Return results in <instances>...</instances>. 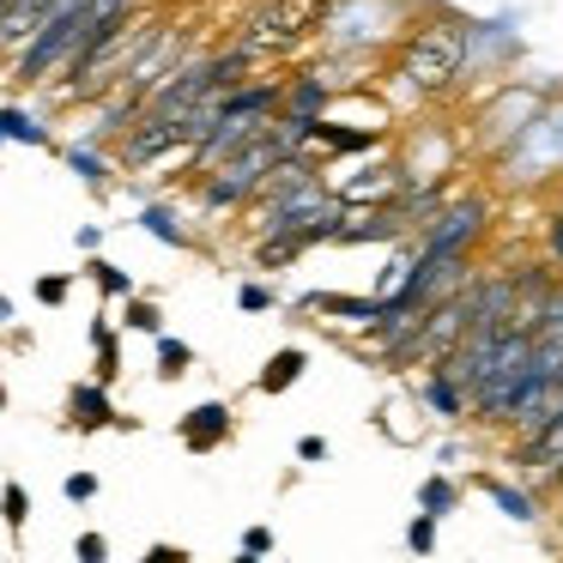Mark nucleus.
<instances>
[{
	"mask_svg": "<svg viewBox=\"0 0 563 563\" xmlns=\"http://www.w3.org/2000/svg\"><path fill=\"white\" fill-rule=\"evenodd\" d=\"M388 128H333V122H316V152L328 158H352V152H376Z\"/></svg>",
	"mask_w": 563,
	"mask_h": 563,
	"instance_id": "8",
	"label": "nucleus"
},
{
	"mask_svg": "<svg viewBox=\"0 0 563 563\" xmlns=\"http://www.w3.org/2000/svg\"><path fill=\"white\" fill-rule=\"evenodd\" d=\"M7 140H13V146H43V152L55 146V134H49V128H43L31 110H13V103L0 110V146H7Z\"/></svg>",
	"mask_w": 563,
	"mask_h": 563,
	"instance_id": "12",
	"label": "nucleus"
},
{
	"mask_svg": "<svg viewBox=\"0 0 563 563\" xmlns=\"http://www.w3.org/2000/svg\"><path fill=\"white\" fill-rule=\"evenodd\" d=\"M231 430H236L231 400H200V406H188V412L176 418V437H183V449H188V454H212V449H224V442H231Z\"/></svg>",
	"mask_w": 563,
	"mask_h": 563,
	"instance_id": "6",
	"label": "nucleus"
},
{
	"mask_svg": "<svg viewBox=\"0 0 563 563\" xmlns=\"http://www.w3.org/2000/svg\"><path fill=\"white\" fill-rule=\"evenodd\" d=\"M551 490H558V497H563V478H558V485H551Z\"/></svg>",
	"mask_w": 563,
	"mask_h": 563,
	"instance_id": "38",
	"label": "nucleus"
},
{
	"mask_svg": "<svg viewBox=\"0 0 563 563\" xmlns=\"http://www.w3.org/2000/svg\"><path fill=\"white\" fill-rule=\"evenodd\" d=\"M67 424L79 430V437H98V430L115 424V400L103 382H74L67 388Z\"/></svg>",
	"mask_w": 563,
	"mask_h": 563,
	"instance_id": "7",
	"label": "nucleus"
},
{
	"mask_svg": "<svg viewBox=\"0 0 563 563\" xmlns=\"http://www.w3.org/2000/svg\"><path fill=\"white\" fill-rule=\"evenodd\" d=\"M328 437H297V461H303V466H328Z\"/></svg>",
	"mask_w": 563,
	"mask_h": 563,
	"instance_id": "31",
	"label": "nucleus"
},
{
	"mask_svg": "<svg viewBox=\"0 0 563 563\" xmlns=\"http://www.w3.org/2000/svg\"><path fill=\"white\" fill-rule=\"evenodd\" d=\"M0 521H7V533H25V521H31V490L19 485V478H7V485H0Z\"/></svg>",
	"mask_w": 563,
	"mask_h": 563,
	"instance_id": "23",
	"label": "nucleus"
},
{
	"mask_svg": "<svg viewBox=\"0 0 563 563\" xmlns=\"http://www.w3.org/2000/svg\"><path fill=\"white\" fill-rule=\"evenodd\" d=\"M152 345H158V382H183L195 369V345L170 340V333H152Z\"/></svg>",
	"mask_w": 563,
	"mask_h": 563,
	"instance_id": "18",
	"label": "nucleus"
},
{
	"mask_svg": "<svg viewBox=\"0 0 563 563\" xmlns=\"http://www.w3.org/2000/svg\"><path fill=\"white\" fill-rule=\"evenodd\" d=\"M297 255H303V243H297V236H255V267H261V273L291 267Z\"/></svg>",
	"mask_w": 563,
	"mask_h": 563,
	"instance_id": "22",
	"label": "nucleus"
},
{
	"mask_svg": "<svg viewBox=\"0 0 563 563\" xmlns=\"http://www.w3.org/2000/svg\"><path fill=\"white\" fill-rule=\"evenodd\" d=\"M279 158H291V152H279V140L261 128L249 146H236L231 158H219L212 170H200V207L207 212H236V207H249V200L261 195V183L273 176V164Z\"/></svg>",
	"mask_w": 563,
	"mask_h": 563,
	"instance_id": "2",
	"label": "nucleus"
},
{
	"mask_svg": "<svg viewBox=\"0 0 563 563\" xmlns=\"http://www.w3.org/2000/svg\"><path fill=\"white\" fill-rule=\"evenodd\" d=\"M412 231V219H400V212L388 207V200H345V212H340V224H333V236L328 243H340V249H352V243H400V236Z\"/></svg>",
	"mask_w": 563,
	"mask_h": 563,
	"instance_id": "5",
	"label": "nucleus"
},
{
	"mask_svg": "<svg viewBox=\"0 0 563 563\" xmlns=\"http://www.w3.org/2000/svg\"><path fill=\"white\" fill-rule=\"evenodd\" d=\"M86 279L98 285L103 297H115V303H122L128 291H140V285H134V273H128V267H115V261H103V255H86Z\"/></svg>",
	"mask_w": 563,
	"mask_h": 563,
	"instance_id": "17",
	"label": "nucleus"
},
{
	"mask_svg": "<svg viewBox=\"0 0 563 563\" xmlns=\"http://www.w3.org/2000/svg\"><path fill=\"white\" fill-rule=\"evenodd\" d=\"M62 158H67V170H74L86 188H98V195L110 188V176H115V170H110V158H103V152L91 146V140H79V146H62Z\"/></svg>",
	"mask_w": 563,
	"mask_h": 563,
	"instance_id": "13",
	"label": "nucleus"
},
{
	"mask_svg": "<svg viewBox=\"0 0 563 563\" xmlns=\"http://www.w3.org/2000/svg\"><path fill=\"white\" fill-rule=\"evenodd\" d=\"M236 551H243V558H267V551H273V527H249V533L236 539Z\"/></svg>",
	"mask_w": 563,
	"mask_h": 563,
	"instance_id": "30",
	"label": "nucleus"
},
{
	"mask_svg": "<svg viewBox=\"0 0 563 563\" xmlns=\"http://www.w3.org/2000/svg\"><path fill=\"white\" fill-rule=\"evenodd\" d=\"M545 249H551V261H563V219H551V231H545Z\"/></svg>",
	"mask_w": 563,
	"mask_h": 563,
	"instance_id": "35",
	"label": "nucleus"
},
{
	"mask_svg": "<svg viewBox=\"0 0 563 563\" xmlns=\"http://www.w3.org/2000/svg\"><path fill=\"white\" fill-rule=\"evenodd\" d=\"M461 67H466V25H454V19H442V25L418 31L406 43V74L424 91H449L461 79Z\"/></svg>",
	"mask_w": 563,
	"mask_h": 563,
	"instance_id": "3",
	"label": "nucleus"
},
{
	"mask_svg": "<svg viewBox=\"0 0 563 563\" xmlns=\"http://www.w3.org/2000/svg\"><path fill=\"white\" fill-rule=\"evenodd\" d=\"M303 369H309V352H303V345H279V352L261 364L255 388H261V394H285V388H297V382H303Z\"/></svg>",
	"mask_w": 563,
	"mask_h": 563,
	"instance_id": "9",
	"label": "nucleus"
},
{
	"mask_svg": "<svg viewBox=\"0 0 563 563\" xmlns=\"http://www.w3.org/2000/svg\"><path fill=\"white\" fill-rule=\"evenodd\" d=\"M297 309H321V316H340V321H352V328H369V321H376V297L309 291V297H297Z\"/></svg>",
	"mask_w": 563,
	"mask_h": 563,
	"instance_id": "10",
	"label": "nucleus"
},
{
	"mask_svg": "<svg viewBox=\"0 0 563 563\" xmlns=\"http://www.w3.org/2000/svg\"><path fill=\"white\" fill-rule=\"evenodd\" d=\"M273 303H279V297H273V285H261V279L236 285V309H243V316H267Z\"/></svg>",
	"mask_w": 563,
	"mask_h": 563,
	"instance_id": "27",
	"label": "nucleus"
},
{
	"mask_svg": "<svg viewBox=\"0 0 563 563\" xmlns=\"http://www.w3.org/2000/svg\"><path fill=\"white\" fill-rule=\"evenodd\" d=\"M49 7L55 0H7V7H0V49H19V43L37 31V19L49 13Z\"/></svg>",
	"mask_w": 563,
	"mask_h": 563,
	"instance_id": "11",
	"label": "nucleus"
},
{
	"mask_svg": "<svg viewBox=\"0 0 563 563\" xmlns=\"http://www.w3.org/2000/svg\"><path fill=\"white\" fill-rule=\"evenodd\" d=\"M86 25H91V7H86V0H55L49 13L37 19V31L19 43V55H13V86H19V91H25V86H43L55 67H67V55L86 43Z\"/></svg>",
	"mask_w": 563,
	"mask_h": 563,
	"instance_id": "1",
	"label": "nucleus"
},
{
	"mask_svg": "<svg viewBox=\"0 0 563 563\" xmlns=\"http://www.w3.org/2000/svg\"><path fill=\"white\" fill-rule=\"evenodd\" d=\"M0 321H13V297L0 291Z\"/></svg>",
	"mask_w": 563,
	"mask_h": 563,
	"instance_id": "36",
	"label": "nucleus"
},
{
	"mask_svg": "<svg viewBox=\"0 0 563 563\" xmlns=\"http://www.w3.org/2000/svg\"><path fill=\"white\" fill-rule=\"evenodd\" d=\"M0 7H7V0H0Z\"/></svg>",
	"mask_w": 563,
	"mask_h": 563,
	"instance_id": "39",
	"label": "nucleus"
},
{
	"mask_svg": "<svg viewBox=\"0 0 563 563\" xmlns=\"http://www.w3.org/2000/svg\"><path fill=\"white\" fill-rule=\"evenodd\" d=\"M67 503H91V497H98V473H67Z\"/></svg>",
	"mask_w": 563,
	"mask_h": 563,
	"instance_id": "32",
	"label": "nucleus"
},
{
	"mask_svg": "<svg viewBox=\"0 0 563 563\" xmlns=\"http://www.w3.org/2000/svg\"><path fill=\"white\" fill-rule=\"evenodd\" d=\"M424 236H418V255H466V249L485 236L490 224V200L485 195H466V200H449V207L424 212Z\"/></svg>",
	"mask_w": 563,
	"mask_h": 563,
	"instance_id": "4",
	"label": "nucleus"
},
{
	"mask_svg": "<svg viewBox=\"0 0 563 563\" xmlns=\"http://www.w3.org/2000/svg\"><path fill=\"white\" fill-rule=\"evenodd\" d=\"M424 406H437L442 418H466V388L449 376L442 364H430V376H424Z\"/></svg>",
	"mask_w": 563,
	"mask_h": 563,
	"instance_id": "14",
	"label": "nucleus"
},
{
	"mask_svg": "<svg viewBox=\"0 0 563 563\" xmlns=\"http://www.w3.org/2000/svg\"><path fill=\"white\" fill-rule=\"evenodd\" d=\"M91 352H98V364H91V382H103V388H115L122 382V333H103V340H91Z\"/></svg>",
	"mask_w": 563,
	"mask_h": 563,
	"instance_id": "21",
	"label": "nucleus"
},
{
	"mask_svg": "<svg viewBox=\"0 0 563 563\" xmlns=\"http://www.w3.org/2000/svg\"><path fill=\"white\" fill-rule=\"evenodd\" d=\"M521 321H527V333H533V340H539V333H563V279L551 285V291L539 297V303L527 309Z\"/></svg>",
	"mask_w": 563,
	"mask_h": 563,
	"instance_id": "20",
	"label": "nucleus"
},
{
	"mask_svg": "<svg viewBox=\"0 0 563 563\" xmlns=\"http://www.w3.org/2000/svg\"><path fill=\"white\" fill-rule=\"evenodd\" d=\"M146 563H188V551H183V545H152Z\"/></svg>",
	"mask_w": 563,
	"mask_h": 563,
	"instance_id": "34",
	"label": "nucleus"
},
{
	"mask_svg": "<svg viewBox=\"0 0 563 563\" xmlns=\"http://www.w3.org/2000/svg\"><path fill=\"white\" fill-rule=\"evenodd\" d=\"M140 231H146V236H158L164 249H188L183 219H176L170 207H158V200H152V207H140Z\"/></svg>",
	"mask_w": 563,
	"mask_h": 563,
	"instance_id": "16",
	"label": "nucleus"
},
{
	"mask_svg": "<svg viewBox=\"0 0 563 563\" xmlns=\"http://www.w3.org/2000/svg\"><path fill=\"white\" fill-rule=\"evenodd\" d=\"M485 490H490V503H497L509 521H533V497H527L521 485H503V478H485Z\"/></svg>",
	"mask_w": 563,
	"mask_h": 563,
	"instance_id": "24",
	"label": "nucleus"
},
{
	"mask_svg": "<svg viewBox=\"0 0 563 563\" xmlns=\"http://www.w3.org/2000/svg\"><path fill=\"white\" fill-rule=\"evenodd\" d=\"M122 328H128V333H146V340H152V333H164V309L152 303V297L128 291V297H122Z\"/></svg>",
	"mask_w": 563,
	"mask_h": 563,
	"instance_id": "19",
	"label": "nucleus"
},
{
	"mask_svg": "<svg viewBox=\"0 0 563 563\" xmlns=\"http://www.w3.org/2000/svg\"><path fill=\"white\" fill-rule=\"evenodd\" d=\"M406 545H412L418 558H424V551H437V515L418 509V515H412V527H406Z\"/></svg>",
	"mask_w": 563,
	"mask_h": 563,
	"instance_id": "28",
	"label": "nucleus"
},
{
	"mask_svg": "<svg viewBox=\"0 0 563 563\" xmlns=\"http://www.w3.org/2000/svg\"><path fill=\"white\" fill-rule=\"evenodd\" d=\"M74 243H79V255H98V249H103V224H79Z\"/></svg>",
	"mask_w": 563,
	"mask_h": 563,
	"instance_id": "33",
	"label": "nucleus"
},
{
	"mask_svg": "<svg viewBox=\"0 0 563 563\" xmlns=\"http://www.w3.org/2000/svg\"><path fill=\"white\" fill-rule=\"evenodd\" d=\"M333 98V86L321 74H297L291 86H285V110H303V115H321Z\"/></svg>",
	"mask_w": 563,
	"mask_h": 563,
	"instance_id": "15",
	"label": "nucleus"
},
{
	"mask_svg": "<svg viewBox=\"0 0 563 563\" xmlns=\"http://www.w3.org/2000/svg\"><path fill=\"white\" fill-rule=\"evenodd\" d=\"M74 558L79 563H103V558H110V539H103V533H79L74 539Z\"/></svg>",
	"mask_w": 563,
	"mask_h": 563,
	"instance_id": "29",
	"label": "nucleus"
},
{
	"mask_svg": "<svg viewBox=\"0 0 563 563\" xmlns=\"http://www.w3.org/2000/svg\"><path fill=\"white\" fill-rule=\"evenodd\" d=\"M31 297H37L43 309H62L67 297H74V273H43V279L31 285Z\"/></svg>",
	"mask_w": 563,
	"mask_h": 563,
	"instance_id": "26",
	"label": "nucleus"
},
{
	"mask_svg": "<svg viewBox=\"0 0 563 563\" xmlns=\"http://www.w3.org/2000/svg\"><path fill=\"white\" fill-rule=\"evenodd\" d=\"M0 412H7V382H0Z\"/></svg>",
	"mask_w": 563,
	"mask_h": 563,
	"instance_id": "37",
	"label": "nucleus"
},
{
	"mask_svg": "<svg viewBox=\"0 0 563 563\" xmlns=\"http://www.w3.org/2000/svg\"><path fill=\"white\" fill-rule=\"evenodd\" d=\"M454 503H461L454 478H424V485H418V509H424V515H437V521L454 509Z\"/></svg>",
	"mask_w": 563,
	"mask_h": 563,
	"instance_id": "25",
	"label": "nucleus"
}]
</instances>
